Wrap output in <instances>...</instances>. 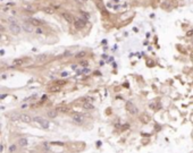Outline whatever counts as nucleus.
Segmentation results:
<instances>
[{
  "mask_svg": "<svg viewBox=\"0 0 193 153\" xmlns=\"http://www.w3.org/2000/svg\"><path fill=\"white\" fill-rule=\"evenodd\" d=\"M69 56H72V53L69 51H66V52L64 53V57H69Z\"/></svg>",
  "mask_w": 193,
  "mask_h": 153,
  "instance_id": "obj_28",
  "label": "nucleus"
},
{
  "mask_svg": "<svg viewBox=\"0 0 193 153\" xmlns=\"http://www.w3.org/2000/svg\"><path fill=\"white\" fill-rule=\"evenodd\" d=\"M81 1H83V2H85V1H88V0H81Z\"/></svg>",
  "mask_w": 193,
  "mask_h": 153,
  "instance_id": "obj_37",
  "label": "nucleus"
},
{
  "mask_svg": "<svg viewBox=\"0 0 193 153\" xmlns=\"http://www.w3.org/2000/svg\"><path fill=\"white\" fill-rule=\"evenodd\" d=\"M32 121H34L35 124H37V125H39L41 128H43V129H48V128H49V123L45 119L41 118V117H37V116L34 117V118H32Z\"/></svg>",
  "mask_w": 193,
  "mask_h": 153,
  "instance_id": "obj_1",
  "label": "nucleus"
},
{
  "mask_svg": "<svg viewBox=\"0 0 193 153\" xmlns=\"http://www.w3.org/2000/svg\"><path fill=\"white\" fill-rule=\"evenodd\" d=\"M9 31H10L13 34L17 35V34H19V32L22 31V27H21V25H19L18 23H16L15 21H11V22H9Z\"/></svg>",
  "mask_w": 193,
  "mask_h": 153,
  "instance_id": "obj_2",
  "label": "nucleus"
},
{
  "mask_svg": "<svg viewBox=\"0 0 193 153\" xmlns=\"http://www.w3.org/2000/svg\"><path fill=\"white\" fill-rule=\"evenodd\" d=\"M1 37H2V35H1V32H0V40H1Z\"/></svg>",
  "mask_w": 193,
  "mask_h": 153,
  "instance_id": "obj_36",
  "label": "nucleus"
},
{
  "mask_svg": "<svg viewBox=\"0 0 193 153\" xmlns=\"http://www.w3.org/2000/svg\"><path fill=\"white\" fill-rule=\"evenodd\" d=\"M21 27H22L23 30L25 31L26 33H32V32H33V26H32V25H31L29 22L23 23V25Z\"/></svg>",
  "mask_w": 193,
  "mask_h": 153,
  "instance_id": "obj_7",
  "label": "nucleus"
},
{
  "mask_svg": "<svg viewBox=\"0 0 193 153\" xmlns=\"http://www.w3.org/2000/svg\"><path fill=\"white\" fill-rule=\"evenodd\" d=\"M96 146H98V147H100V146H101V142H100V141H98V142H96Z\"/></svg>",
  "mask_w": 193,
  "mask_h": 153,
  "instance_id": "obj_30",
  "label": "nucleus"
},
{
  "mask_svg": "<svg viewBox=\"0 0 193 153\" xmlns=\"http://www.w3.org/2000/svg\"><path fill=\"white\" fill-rule=\"evenodd\" d=\"M126 110L128 112H130L131 115H136L137 113V108L135 107V104H134L133 102H131V101H127L126 102Z\"/></svg>",
  "mask_w": 193,
  "mask_h": 153,
  "instance_id": "obj_4",
  "label": "nucleus"
},
{
  "mask_svg": "<svg viewBox=\"0 0 193 153\" xmlns=\"http://www.w3.org/2000/svg\"><path fill=\"white\" fill-rule=\"evenodd\" d=\"M50 144H51V145H58V146H64V145H65V143L59 142V141H52Z\"/></svg>",
  "mask_w": 193,
  "mask_h": 153,
  "instance_id": "obj_18",
  "label": "nucleus"
},
{
  "mask_svg": "<svg viewBox=\"0 0 193 153\" xmlns=\"http://www.w3.org/2000/svg\"><path fill=\"white\" fill-rule=\"evenodd\" d=\"M128 127H130V125H124V126H123V131H125V129H127V128H128Z\"/></svg>",
  "mask_w": 193,
  "mask_h": 153,
  "instance_id": "obj_29",
  "label": "nucleus"
},
{
  "mask_svg": "<svg viewBox=\"0 0 193 153\" xmlns=\"http://www.w3.org/2000/svg\"><path fill=\"white\" fill-rule=\"evenodd\" d=\"M80 65H81L82 67H88L89 63H88L86 60H81V61H80Z\"/></svg>",
  "mask_w": 193,
  "mask_h": 153,
  "instance_id": "obj_21",
  "label": "nucleus"
},
{
  "mask_svg": "<svg viewBox=\"0 0 193 153\" xmlns=\"http://www.w3.org/2000/svg\"><path fill=\"white\" fill-rule=\"evenodd\" d=\"M43 11H45V14H48V15H52V14H55V9L52 7H45V8H43Z\"/></svg>",
  "mask_w": 193,
  "mask_h": 153,
  "instance_id": "obj_14",
  "label": "nucleus"
},
{
  "mask_svg": "<svg viewBox=\"0 0 193 153\" xmlns=\"http://www.w3.org/2000/svg\"><path fill=\"white\" fill-rule=\"evenodd\" d=\"M61 16H63V18L65 19V21H67L68 23H73V22H74V17H73V15L69 14V13H63Z\"/></svg>",
  "mask_w": 193,
  "mask_h": 153,
  "instance_id": "obj_10",
  "label": "nucleus"
},
{
  "mask_svg": "<svg viewBox=\"0 0 193 153\" xmlns=\"http://www.w3.org/2000/svg\"><path fill=\"white\" fill-rule=\"evenodd\" d=\"M140 120H141L143 124H147V123L150 121V118H149L148 115H145V113H144V115H142V116L140 117Z\"/></svg>",
  "mask_w": 193,
  "mask_h": 153,
  "instance_id": "obj_15",
  "label": "nucleus"
},
{
  "mask_svg": "<svg viewBox=\"0 0 193 153\" xmlns=\"http://www.w3.org/2000/svg\"><path fill=\"white\" fill-rule=\"evenodd\" d=\"M73 24H74V27L76 28V30H82L83 27L85 26V22H84L83 19H81V18L74 19V22H73Z\"/></svg>",
  "mask_w": 193,
  "mask_h": 153,
  "instance_id": "obj_6",
  "label": "nucleus"
},
{
  "mask_svg": "<svg viewBox=\"0 0 193 153\" xmlns=\"http://www.w3.org/2000/svg\"><path fill=\"white\" fill-rule=\"evenodd\" d=\"M43 149H45V150H47V151H49V150L51 149V146L49 145L48 143H43Z\"/></svg>",
  "mask_w": 193,
  "mask_h": 153,
  "instance_id": "obj_23",
  "label": "nucleus"
},
{
  "mask_svg": "<svg viewBox=\"0 0 193 153\" xmlns=\"http://www.w3.org/2000/svg\"><path fill=\"white\" fill-rule=\"evenodd\" d=\"M4 53H5L4 50H1V51H0V55H4Z\"/></svg>",
  "mask_w": 193,
  "mask_h": 153,
  "instance_id": "obj_35",
  "label": "nucleus"
},
{
  "mask_svg": "<svg viewBox=\"0 0 193 153\" xmlns=\"http://www.w3.org/2000/svg\"><path fill=\"white\" fill-rule=\"evenodd\" d=\"M4 151V145H0V153Z\"/></svg>",
  "mask_w": 193,
  "mask_h": 153,
  "instance_id": "obj_31",
  "label": "nucleus"
},
{
  "mask_svg": "<svg viewBox=\"0 0 193 153\" xmlns=\"http://www.w3.org/2000/svg\"><path fill=\"white\" fill-rule=\"evenodd\" d=\"M0 31H1V32H4V31H5V28H4L2 25H0Z\"/></svg>",
  "mask_w": 193,
  "mask_h": 153,
  "instance_id": "obj_32",
  "label": "nucleus"
},
{
  "mask_svg": "<svg viewBox=\"0 0 193 153\" xmlns=\"http://www.w3.org/2000/svg\"><path fill=\"white\" fill-rule=\"evenodd\" d=\"M76 67H77L76 65H73V66H72V68H73V69H76Z\"/></svg>",
  "mask_w": 193,
  "mask_h": 153,
  "instance_id": "obj_34",
  "label": "nucleus"
},
{
  "mask_svg": "<svg viewBox=\"0 0 193 153\" xmlns=\"http://www.w3.org/2000/svg\"><path fill=\"white\" fill-rule=\"evenodd\" d=\"M57 115H58V111H57V110H53V109H50V110L47 111V117H48V118H51V119L56 118Z\"/></svg>",
  "mask_w": 193,
  "mask_h": 153,
  "instance_id": "obj_11",
  "label": "nucleus"
},
{
  "mask_svg": "<svg viewBox=\"0 0 193 153\" xmlns=\"http://www.w3.org/2000/svg\"><path fill=\"white\" fill-rule=\"evenodd\" d=\"M7 97L6 94H4V95H0V99H4V97Z\"/></svg>",
  "mask_w": 193,
  "mask_h": 153,
  "instance_id": "obj_33",
  "label": "nucleus"
},
{
  "mask_svg": "<svg viewBox=\"0 0 193 153\" xmlns=\"http://www.w3.org/2000/svg\"><path fill=\"white\" fill-rule=\"evenodd\" d=\"M16 149H17V146H16L15 144H13V145L9 146V152H15Z\"/></svg>",
  "mask_w": 193,
  "mask_h": 153,
  "instance_id": "obj_22",
  "label": "nucleus"
},
{
  "mask_svg": "<svg viewBox=\"0 0 193 153\" xmlns=\"http://www.w3.org/2000/svg\"><path fill=\"white\" fill-rule=\"evenodd\" d=\"M37 33H39V34L43 33V31H42V28H41V27H37Z\"/></svg>",
  "mask_w": 193,
  "mask_h": 153,
  "instance_id": "obj_26",
  "label": "nucleus"
},
{
  "mask_svg": "<svg viewBox=\"0 0 193 153\" xmlns=\"http://www.w3.org/2000/svg\"><path fill=\"white\" fill-rule=\"evenodd\" d=\"M48 59V55L47 53H41V55H37V57H35V60H37V63H45V60Z\"/></svg>",
  "mask_w": 193,
  "mask_h": 153,
  "instance_id": "obj_9",
  "label": "nucleus"
},
{
  "mask_svg": "<svg viewBox=\"0 0 193 153\" xmlns=\"http://www.w3.org/2000/svg\"><path fill=\"white\" fill-rule=\"evenodd\" d=\"M64 84H66V81H63V79L55 82V85H58V86H60V87H61V85H64Z\"/></svg>",
  "mask_w": 193,
  "mask_h": 153,
  "instance_id": "obj_20",
  "label": "nucleus"
},
{
  "mask_svg": "<svg viewBox=\"0 0 193 153\" xmlns=\"http://www.w3.org/2000/svg\"><path fill=\"white\" fill-rule=\"evenodd\" d=\"M67 76H68V73H67V71H63V73H61V77H67Z\"/></svg>",
  "mask_w": 193,
  "mask_h": 153,
  "instance_id": "obj_27",
  "label": "nucleus"
},
{
  "mask_svg": "<svg viewBox=\"0 0 193 153\" xmlns=\"http://www.w3.org/2000/svg\"><path fill=\"white\" fill-rule=\"evenodd\" d=\"M85 56H86L85 51H80V52H77L75 55V58H76V59H82V58H84Z\"/></svg>",
  "mask_w": 193,
  "mask_h": 153,
  "instance_id": "obj_16",
  "label": "nucleus"
},
{
  "mask_svg": "<svg viewBox=\"0 0 193 153\" xmlns=\"http://www.w3.org/2000/svg\"><path fill=\"white\" fill-rule=\"evenodd\" d=\"M61 90V87L60 86H58V85H50V86H48V91H50V92H52V93H56V92H59V91Z\"/></svg>",
  "mask_w": 193,
  "mask_h": 153,
  "instance_id": "obj_12",
  "label": "nucleus"
},
{
  "mask_svg": "<svg viewBox=\"0 0 193 153\" xmlns=\"http://www.w3.org/2000/svg\"><path fill=\"white\" fill-rule=\"evenodd\" d=\"M72 119L74 123H76L77 125H82V124L84 123V116L83 115H80V113H74L73 116H72Z\"/></svg>",
  "mask_w": 193,
  "mask_h": 153,
  "instance_id": "obj_5",
  "label": "nucleus"
},
{
  "mask_svg": "<svg viewBox=\"0 0 193 153\" xmlns=\"http://www.w3.org/2000/svg\"><path fill=\"white\" fill-rule=\"evenodd\" d=\"M186 36H189V37L193 36V30H189V31H187V32H186Z\"/></svg>",
  "mask_w": 193,
  "mask_h": 153,
  "instance_id": "obj_24",
  "label": "nucleus"
},
{
  "mask_svg": "<svg viewBox=\"0 0 193 153\" xmlns=\"http://www.w3.org/2000/svg\"><path fill=\"white\" fill-rule=\"evenodd\" d=\"M81 73H83V74L86 75V74H89V73H90V69H88V68H84V69H83Z\"/></svg>",
  "mask_w": 193,
  "mask_h": 153,
  "instance_id": "obj_25",
  "label": "nucleus"
},
{
  "mask_svg": "<svg viewBox=\"0 0 193 153\" xmlns=\"http://www.w3.org/2000/svg\"><path fill=\"white\" fill-rule=\"evenodd\" d=\"M18 119L21 120V121H23V123H25V124H30L31 121H32V118H31L29 115H25V113H22V115H19V116H18Z\"/></svg>",
  "mask_w": 193,
  "mask_h": 153,
  "instance_id": "obj_8",
  "label": "nucleus"
},
{
  "mask_svg": "<svg viewBox=\"0 0 193 153\" xmlns=\"http://www.w3.org/2000/svg\"><path fill=\"white\" fill-rule=\"evenodd\" d=\"M18 145L21 146V147H25V146L29 145V141H27V138L25 137H22L18 139Z\"/></svg>",
  "mask_w": 193,
  "mask_h": 153,
  "instance_id": "obj_13",
  "label": "nucleus"
},
{
  "mask_svg": "<svg viewBox=\"0 0 193 153\" xmlns=\"http://www.w3.org/2000/svg\"><path fill=\"white\" fill-rule=\"evenodd\" d=\"M13 63H14V66H22V65H23V59H15Z\"/></svg>",
  "mask_w": 193,
  "mask_h": 153,
  "instance_id": "obj_19",
  "label": "nucleus"
},
{
  "mask_svg": "<svg viewBox=\"0 0 193 153\" xmlns=\"http://www.w3.org/2000/svg\"><path fill=\"white\" fill-rule=\"evenodd\" d=\"M29 23H30L32 26H35V27H41V26H43V25L45 24V21L39 19V18H33V17H31L30 21H29Z\"/></svg>",
  "mask_w": 193,
  "mask_h": 153,
  "instance_id": "obj_3",
  "label": "nucleus"
},
{
  "mask_svg": "<svg viewBox=\"0 0 193 153\" xmlns=\"http://www.w3.org/2000/svg\"><path fill=\"white\" fill-rule=\"evenodd\" d=\"M83 108L86 109V110H92L93 104L92 103H90V102H83Z\"/></svg>",
  "mask_w": 193,
  "mask_h": 153,
  "instance_id": "obj_17",
  "label": "nucleus"
}]
</instances>
